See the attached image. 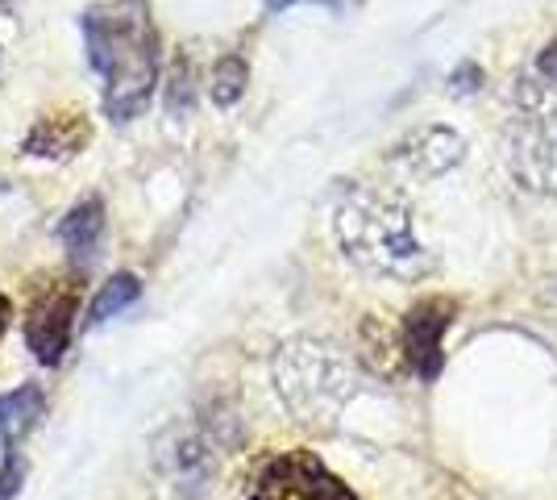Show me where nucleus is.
Instances as JSON below:
<instances>
[{
  "label": "nucleus",
  "instance_id": "nucleus-1",
  "mask_svg": "<svg viewBox=\"0 0 557 500\" xmlns=\"http://www.w3.org/2000/svg\"><path fill=\"white\" fill-rule=\"evenodd\" d=\"M84 47L104 80V118L138 121L159 84V25L146 0H104L84 13Z\"/></svg>",
  "mask_w": 557,
  "mask_h": 500
},
{
  "label": "nucleus",
  "instance_id": "nucleus-2",
  "mask_svg": "<svg viewBox=\"0 0 557 500\" xmlns=\"http://www.w3.org/2000/svg\"><path fill=\"white\" fill-rule=\"evenodd\" d=\"M337 242L354 263H362L374 276L412 280L429 271V255L412 234V214L392 192L354 188L337 205Z\"/></svg>",
  "mask_w": 557,
  "mask_h": 500
},
{
  "label": "nucleus",
  "instance_id": "nucleus-3",
  "mask_svg": "<svg viewBox=\"0 0 557 500\" xmlns=\"http://www.w3.org/2000/svg\"><path fill=\"white\" fill-rule=\"evenodd\" d=\"M271 380H275L278 401L287 405L296 422L321 429L333 426L358 392V376L346 363V355L321 338L283 342L271 363Z\"/></svg>",
  "mask_w": 557,
  "mask_h": 500
},
{
  "label": "nucleus",
  "instance_id": "nucleus-4",
  "mask_svg": "<svg viewBox=\"0 0 557 500\" xmlns=\"http://www.w3.org/2000/svg\"><path fill=\"white\" fill-rule=\"evenodd\" d=\"M79 296H84L79 271H42L38 280H29V296H25V346H29V355L38 358V363L59 367L67 358Z\"/></svg>",
  "mask_w": 557,
  "mask_h": 500
},
{
  "label": "nucleus",
  "instance_id": "nucleus-5",
  "mask_svg": "<svg viewBox=\"0 0 557 500\" xmlns=\"http://www.w3.org/2000/svg\"><path fill=\"white\" fill-rule=\"evenodd\" d=\"M250 500H358L317 454H278L262 467Z\"/></svg>",
  "mask_w": 557,
  "mask_h": 500
},
{
  "label": "nucleus",
  "instance_id": "nucleus-6",
  "mask_svg": "<svg viewBox=\"0 0 557 500\" xmlns=\"http://www.w3.org/2000/svg\"><path fill=\"white\" fill-rule=\"evenodd\" d=\"M88 143H92V121L84 109L67 105V109H50L34 121L22 150L38 155V159H75Z\"/></svg>",
  "mask_w": 557,
  "mask_h": 500
},
{
  "label": "nucleus",
  "instance_id": "nucleus-7",
  "mask_svg": "<svg viewBox=\"0 0 557 500\" xmlns=\"http://www.w3.org/2000/svg\"><path fill=\"white\" fill-rule=\"evenodd\" d=\"M449 313H454V305L433 296V301H420L404 321V358L424 380H433L442 367V333L449 326Z\"/></svg>",
  "mask_w": 557,
  "mask_h": 500
},
{
  "label": "nucleus",
  "instance_id": "nucleus-8",
  "mask_svg": "<svg viewBox=\"0 0 557 500\" xmlns=\"http://www.w3.org/2000/svg\"><path fill=\"white\" fill-rule=\"evenodd\" d=\"M462 138L454 130H442V125H429V130H417L408 143L395 146V163L404 167L412 180H437L442 171L462 159Z\"/></svg>",
  "mask_w": 557,
  "mask_h": 500
},
{
  "label": "nucleus",
  "instance_id": "nucleus-9",
  "mask_svg": "<svg viewBox=\"0 0 557 500\" xmlns=\"http://www.w3.org/2000/svg\"><path fill=\"white\" fill-rule=\"evenodd\" d=\"M42 417H47V392H42V383H22V388L4 392L0 397V447L4 451L17 447L25 434H34V429L42 426Z\"/></svg>",
  "mask_w": 557,
  "mask_h": 500
},
{
  "label": "nucleus",
  "instance_id": "nucleus-10",
  "mask_svg": "<svg viewBox=\"0 0 557 500\" xmlns=\"http://www.w3.org/2000/svg\"><path fill=\"white\" fill-rule=\"evenodd\" d=\"M104 239V200L100 196H84L67 209V217L59 221V242L67 246V255L75 263H88L100 251Z\"/></svg>",
  "mask_w": 557,
  "mask_h": 500
},
{
  "label": "nucleus",
  "instance_id": "nucleus-11",
  "mask_svg": "<svg viewBox=\"0 0 557 500\" xmlns=\"http://www.w3.org/2000/svg\"><path fill=\"white\" fill-rule=\"evenodd\" d=\"M138 296H141L138 276H134V271H116V276H109V284H100V292H96L92 321H109V317H116L121 309H129Z\"/></svg>",
  "mask_w": 557,
  "mask_h": 500
},
{
  "label": "nucleus",
  "instance_id": "nucleus-12",
  "mask_svg": "<svg viewBox=\"0 0 557 500\" xmlns=\"http://www.w3.org/2000/svg\"><path fill=\"white\" fill-rule=\"evenodd\" d=\"M246 59L242 54H225L216 68H212V100L221 105V109H230V105H237L242 100V93H246Z\"/></svg>",
  "mask_w": 557,
  "mask_h": 500
},
{
  "label": "nucleus",
  "instance_id": "nucleus-13",
  "mask_svg": "<svg viewBox=\"0 0 557 500\" xmlns=\"http://www.w3.org/2000/svg\"><path fill=\"white\" fill-rule=\"evenodd\" d=\"M171 472H175V479H184V484H196V479L209 476V454L200 451L196 438H187V434L171 438Z\"/></svg>",
  "mask_w": 557,
  "mask_h": 500
},
{
  "label": "nucleus",
  "instance_id": "nucleus-14",
  "mask_svg": "<svg viewBox=\"0 0 557 500\" xmlns=\"http://www.w3.org/2000/svg\"><path fill=\"white\" fill-rule=\"evenodd\" d=\"M166 109H171L175 118H184V113H191V63H187V54H180V59H175V68H171Z\"/></svg>",
  "mask_w": 557,
  "mask_h": 500
},
{
  "label": "nucleus",
  "instance_id": "nucleus-15",
  "mask_svg": "<svg viewBox=\"0 0 557 500\" xmlns=\"http://www.w3.org/2000/svg\"><path fill=\"white\" fill-rule=\"evenodd\" d=\"M25 472H29V463H25L22 447H9V451H4V463H0V500H13L22 492Z\"/></svg>",
  "mask_w": 557,
  "mask_h": 500
},
{
  "label": "nucleus",
  "instance_id": "nucleus-16",
  "mask_svg": "<svg viewBox=\"0 0 557 500\" xmlns=\"http://www.w3.org/2000/svg\"><path fill=\"white\" fill-rule=\"evenodd\" d=\"M292 4H325V9H342L346 0H267V13H287Z\"/></svg>",
  "mask_w": 557,
  "mask_h": 500
},
{
  "label": "nucleus",
  "instance_id": "nucleus-17",
  "mask_svg": "<svg viewBox=\"0 0 557 500\" xmlns=\"http://www.w3.org/2000/svg\"><path fill=\"white\" fill-rule=\"evenodd\" d=\"M9 321H13V301L0 292V342H4V333H9Z\"/></svg>",
  "mask_w": 557,
  "mask_h": 500
},
{
  "label": "nucleus",
  "instance_id": "nucleus-18",
  "mask_svg": "<svg viewBox=\"0 0 557 500\" xmlns=\"http://www.w3.org/2000/svg\"><path fill=\"white\" fill-rule=\"evenodd\" d=\"M0 4H9V0H0Z\"/></svg>",
  "mask_w": 557,
  "mask_h": 500
}]
</instances>
